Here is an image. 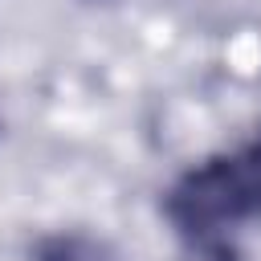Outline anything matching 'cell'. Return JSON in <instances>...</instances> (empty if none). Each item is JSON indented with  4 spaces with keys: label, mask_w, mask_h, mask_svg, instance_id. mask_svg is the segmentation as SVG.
Masks as SVG:
<instances>
[{
    "label": "cell",
    "mask_w": 261,
    "mask_h": 261,
    "mask_svg": "<svg viewBox=\"0 0 261 261\" xmlns=\"http://www.w3.org/2000/svg\"><path fill=\"white\" fill-rule=\"evenodd\" d=\"M163 216L192 245L216 249L228 232L261 220V143L188 167L163 196Z\"/></svg>",
    "instance_id": "obj_1"
},
{
    "label": "cell",
    "mask_w": 261,
    "mask_h": 261,
    "mask_svg": "<svg viewBox=\"0 0 261 261\" xmlns=\"http://www.w3.org/2000/svg\"><path fill=\"white\" fill-rule=\"evenodd\" d=\"M29 261H122L106 241L86 232H49L33 245Z\"/></svg>",
    "instance_id": "obj_2"
}]
</instances>
